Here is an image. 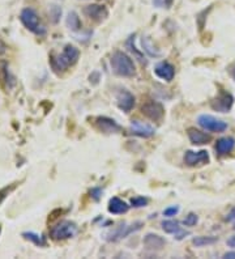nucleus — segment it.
Wrapping results in <instances>:
<instances>
[{"mask_svg":"<svg viewBox=\"0 0 235 259\" xmlns=\"http://www.w3.org/2000/svg\"><path fill=\"white\" fill-rule=\"evenodd\" d=\"M150 44L152 42L149 38H145V40H142V46H144V50L146 51L149 55H152V57H158V55H160V51H157L156 49L153 50V47L150 46Z\"/></svg>","mask_w":235,"mask_h":259,"instance_id":"b1692460","label":"nucleus"},{"mask_svg":"<svg viewBox=\"0 0 235 259\" xmlns=\"http://www.w3.org/2000/svg\"><path fill=\"white\" fill-rule=\"evenodd\" d=\"M152 2L157 8H170L174 3V0H152Z\"/></svg>","mask_w":235,"mask_h":259,"instance_id":"cd10ccee","label":"nucleus"},{"mask_svg":"<svg viewBox=\"0 0 235 259\" xmlns=\"http://www.w3.org/2000/svg\"><path fill=\"white\" fill-rule=\"evenodd\" d=\"M154 74L164 81H172L175 76V68L168 62H160L156 64Z\"/></svg>","mask_w":235,"mask_h":259,"instance_id":"4468645a","label":"nucleus"},{"mask_svg":"<svg viewBox=\"0 0 235 259\" xmlns=\"http://www.w3.org/2000/svg\"><path fill=\"white\" fill-rule=\"evenodd\" d=\"M116 104L120 110L130 113L134 106V96L127 89H122L116 93Z\"/></svg>","mask_w":235,"mask_h":259,"instance_id":"f8f14e48","label":"nucleus"},{"mask_svg":"<svg viewBox=\"0 0 235 259\" xmlns=\"http://www.w3.org/2000/svg\"><path fill=\"white\" fill-rule=\"evenodd\" d=\"M228 247H232V249H235V235H232L230 238L228 239Z\"/></svg>","mask_w":235,"mask_h":259,"instance_id":"473e14b6","label":"nucleus"},{"mask_svg":"<svg viewBox=\"0 0 235 259\" xmlns=\"http://www.w3.org/2000/svg\"><path fill=\"white\" fill-rule=\"evenodd\" d=\"M0 232H2V228H0Z\"/></svg>","mask_w":235,"mask_h":259,"instance_id":"4c0bfd02","label":"nucleus"},{"mask_svg":"<svg viewBox=\"0 0 235 259\" xmlns=\"http://www.w3.org/2000/svg\"><path fill=\"white\" fill-rule=\"evenodd\" d=\"M141 113L152 121H160L164 115V106L157 101H148L141 106Z\"/></svg>","mask_w":235,"mask_h":259,"instance_id":"1a4fd4ad","label":"nucleus"},{"mask_svg":"<svg viewBox=\"0 0 235 259\" xmlns=\"http://www.w3.org/2000/svg\"><path fill=\"white\" fill-rule=\"evenodd\" d=\"M178 212H179L178 205H172V207H168V208L164 209V215L168 216V217H172V216L176 215Z\"/></svg>","mask_w":235,"mask_h":259,"instance_id":"c85d7f7f","label":"nucleus"},{"mask_svg":"<svg viewBox=\"0 0 235 259\" xmlns=\"http://www.w3.org/2000/svg\"><path fill=\"white\" fill-rule=\"evenodd\" d=\"M22 237L25 239H28V241H32V242L34 243V245L37 246H44V239L42 235L37 234V233L34 232H24L22 233Z\"/></svg>","mask_w":235,"mask_h":259,"instance_id":"4be33fe9","label":"nucleus"},{"mask_svg":"<svg viewBox=\"0 0 235 259\" xmlns=\"http://www.w3.org/2000/svg\"><path fill=\"white\" fill-rule=\"evenodd\" d=\"M162 229L164 230V233H168V234H175L180 230V226H179V222L175 221V220H166V221L162 222Z\"/></svg>","mask_w":235,"mask_h":259,"instance_id":"412c9836","label":"nucleus"},{"mask_svg":"<svg viewBox=\"0 0 235 259\" xmlns=\"http://www.w3.org/2000/svg\"><path fill=\"white\" fill-rule=\"evenodd\" d=\"M85 16L90 20L96 21V23H102L108 19V11L104 6H101V4H89L86 7H84L82 10Z\"/></svg>","mask_w":235,"mask_h":259,"instance_id":"6e6552de","label":"nucleus"},{"mask_svg":"<svg viewBox=\"0 0 235 259\" xmlns=\"http://www.w3.org/2000/svg\"><path fill=\"white\" fill-rule=\"evenodd\" d=\"M198 123L200 127L210 132H224L225 130H228V123L226 122L209 114L198 115Z\"/></svg>","mask_w":235,"mask_h":259,"instance_id":"423d86ee","label":"nucleus"},{"mask_svg":"<svg viewBox=\"0 0 235 259\" xmlns=\"http://www.w3.org/2000/svg\"><path fill=\"white\" fill-rule=\"evenodd\" d=\"M218 241L217 237H212V235H198L192 239V243L196 246V247H202V246L206 245H213Z\"/></svg>","mask_w":235,"mask_h":259,"instance_id":"aec40b11","label":"nucleus"},{"mask_svg":"<svg viewBox=\"0 0 235 259\" xmlns=\"http://www.w3.org/2000/svg\"><path fill=\"white\" fill-rule=\"evenodd\" d=\"M235 220V207L228 212V215L226 216V221L228 222H232Z\"/></svg>","mask_w":235,"mask_h":259,"instance_id":"2f4dec72","label":"nucleus"},{"mask_svg":"<svg viewBox=\"0 0 235 259\" xmlns=\"http://www.w3.org/2000/svg\"><path fill=\"white\" fill-rule=\"evenodd\" d=\"M232 104H234V97L228 92L222 91L217 97L212 101V108L220 113H228L232 110Z\"/></svg>","mask_w":235,"mask_h":259,"instance_id":"0eeeda50","label":"nucleus"},{"mask_svg":"<svg viewBox=\"0 0 235 259\" xmlns=\"http://www.w3.org/2000/svg\"><path fill=\"white\" fill-rule=\"evenodd\" d=\"M198 221V217L196 213H194V212H191V213H188L187 216H186V219L183 220V224H184L186 226H194L196 225Z\"/></svg>","mask_w":235,"mask_h":259,"instance_id":"393cba45","label":"nucleus"},{"mask_svg":"<svg viewBox=\"0 0 235 259\" xmlns=\"http://www.w3.org/2000/svg\"><path fill=\"white\" fill-rule=\"evenodd\" d=\"M90 195H92V198L94 199V200H100V198H101V195H102V190H101V188H98V187L92 188Z\"/></svg>","mask_w":235,"mask_h":259,"instance_id":"c756f323","label":"nucleus"},{"mask_svg":"<svg viewBox=\"0 0 235 259\" xmlns=\"http://www.w3.org/2000/svg\"><path fill=\"white\" fill-rule=\"evenodd\" d=\"M20 20L24 24V27L32 33L37 34V36H44V33H46V29L42 27L40 17L33 8H24L21 11Z\"/></svg>","mask_w":235,"mask_h":259,"instance_id":"20e7f679","label":"nucleus"},{"mask_svg":"<svg viewBox=\"0 0 235 259\" xmlns=\"http://www.w3.org/2000/svg\"><path fill=\"white\" fill-rule=\"evenodd\" d=\"M4 53H6V45H4L3 42L0 41V55L4 54Z\"/></svg>","mask_w":235,"mask_h":259,"instance_id":"f704fd0d","label":"nucleus"},{"mask_svg":"<svg viewBox=\"0 0 235 259\" xmlns=\"http://www.w3.org/2000/svg\"><path fill=\"white\" fill-rule=\"evenodd\" d=\"M130 132L132 135L140 136V138H150L156 134V130L153 126L148 123H142L140 121H132L130 125Z\"/></svg>","mask_w":235,"mask_h":259,"instance_id":"9b49d317","label":"nucleus"},{"mask_svg":"<svg viewBox=\"0 0 235 259\" xmlns=\"http://www.w3.org/2000/svg\"><path fill=\"white\" fill-rule=\"evenodd\" d=\"M190 234V232H186V230H183V229H180L178 233H175L174 234V238L178 239V241H180V239H183L186 237V235Z\"/></svg>","mask_w":235,"mask_h":259,"instance_id":"7c9ffc66","label":"nucleus"},{"mask_svg":"<svg viewBox=\"0 0 235 259\" xmlns=\"http://www.w3.org/2000/svg\"><path fill=\"white\" fill-rule=\"evenodd\" d=\"M110 64L112 72L122 78H131L136 72L134 61L123 51H115L110 59Z\"/></svg>","mask_w":235,"mask_h":259,"instance_id":"f257e3e1","label":"nucleus"},{"mask_svg":"<svg viewBox=\"0 0 235 259\" xmlns=\"http://www.w3.org/2000/svg\"><path fill=\"white\" fill-rule=\"evenodd\" d=\"M78 57H80V51H78V47H74V45H67L60 54L51 59V66L56 72L66 71L70 66L76 64V62L78 61Z\"/></svg>","mask_w":235,"mask_h":259,"instance_id":"f03ea898","label":"nucleus"},{"mask_svg":"<svg viewBox=\"0 0 235 259\" xmlns=\"http://www.w3.org/2000/svg\"><path fill=\"white\" fill-rule=\"evenodd\" d=\"M14 187H16V185L14 183V185H10V186H7V187H4V188H2V190H0V205H2V203L6 200V198L10 195V192L14 191Z\"/></svg>","mask_w":235,"mask_h":259,"instance_id":"bb28decb","label":"nucleus"},{"mask_svg":"<svg viewBox=\"0 0 235 259\" xmlns=\"http://www.w3.org/2000/svg\"><path fill=\"white\" fill-rule=\"evenodd\" d=\"M145 247L149 250H161L162 247L164 246L166 241L164 238H162L161 235L158 234H153V233H148L145 235L144 239H142Z\"/></svg>","mask_w":235,"mask_h":259,"instance_id":"f3484780","label":"nucleus"},{"mask_svg":"<svg viewBox=\"0 0 235 259\" xmlns=\"http://www.w3.org/2000/svg\"><path fill=\"white\" fill-rule=\"evenodd\" d=\"M128 209H130L128 203H126L124 200H122L118 196L111 198L110 202H108V212L112 215H123V213L128 212Z\"/></svg>","mask_w":235,"mask_h":259,"instance_id":"a211bd4d","label":"nucleus"},{"mask_svg":"<svg viewBox=\"0 0 235 259\" xmlns=\"http://www.w3.org/2000/svg\"><path fill=\"white\" fill-rule=\"evenodd\" d=\"M235 148V139L232 136H225L217 140L216 143V152L218 156L228 155Z\"/></svg>","mask_w":235,"mask_h":259,"instance_id":"2eb2a0df","label":"nucleus"},{"mask_svg":"<svg viewBox=\"0 0 235 259\" xmlns=\"http://www.w3.org/2000/svg\"><path fill=\"white\" fill-rule=\"evenodd\" d=\"M232 78H234V80H235V66H234V68H232Z\"/></svg>","mask_w":235,"mask_h":259,"instance_id":"c9c22d12","label":"nucleus"},{"mask_svg":"<svg viewBox=\"0 0 235 259\" xmlns=\"http://www.w3.org/2000/svg\"><path fill=\"white\" fill-rule=\"evenodd\" d=\"M76 232H78V225L74 221L63 220L51 228L50 237L55 241H63V239L72 238L76 234Z\"/></svg>","mask_w":235,"mask_h":259,"instance_id":"39448f33","label":"nucleus"},{"mask_svg":"<svg viewBox=\"0 0 235 259\" xmlns=\"http://www.w3.org/2000/svg\"><path fill=\"white\" fill-rule=\"evenodd\" d=\"M142 225H144V224L141 221H134L132 222V224H126V222H123V224H120V225L116 226V228L112 229V230H110V232L104 233V237L108 242H118V241L126 238V237H128V235L132 234V233L138 232V230L142 228Z\"/></svg>","mask_w":235,"mask_h":259,"instance_id":"7ed1b4c3","label":"nucleus"},{"mask_svg":"<svg viewBox=\"0 0 235 259\" xmlns=\"http://www.w3.org/2000/svg\"><path fill=\"white\" fill-rule=\"evenodd\" d=\"M224 258L226 259H235V251H230V252H226L225 255H224Z\"/></svg>","mask_w":235,"mask_h":259,"instance_id":"72a5a7b5","label":"nucleus"},{"mask_svg":"<svg viewBox=\"0 0 235 259\" xmlns=\"http://www.w3.org/2000/svg\"><path fill=\"white\" fill-rule=\"evenodd\" d=\"M184 164L187 166H198V165H205L209 162V153L204 149L202 151H187L184 153Z\"/></svg>","mask_w":235,"mask_h":259,"instance_id":"9d476101","label":"nucleus"},{"mask_svg":"<svg viewBox=\"0 0 235 259\" xmlns=\"http://www.w3.org/2000/svg\"><path fill=\"white\" fill-rule=\"evenodd\" d=\"M148 199L144 198V196H136V198L131 199L132 207H136V208H140V207H145L148 204Z\"/></svg>","mask_w":235,"mask_h":259,"instance_id":"a878e982","label":"nucleus"},{"mask_svg":"<svg viewBox=\"0 0 235 259\" xmlns=\"http://www.w3.org/2000/svg\"><path fill=\"white\" fill-rule=\"evenodd\" d=\"M66 23H67V27L70 28L72 32H78L81 29L80 17H78V15L76 14V12H74V11L67 15V20H66Z\"/></svg>","mask_w":235,"mask_h":259,"instance_id":"6ab92c4d","label":"nucleus"},{"mask_svg":"<svg viewBox=\"0 0 235 259\" xmlns=\"http://www.w3.org/2000/svg\"><path fill=\"white\" fill-rule=\"evenodd\" d=\"M96 126L100 131L104 132V134H116L122 130V127L118 125L114 119L108 117H98L96 118Z\"/></svg>","mask_w":235,"mask_h":259,"instance_id":"ddd939ff","label":"nucleus"},{"mask_svg":"<svg viewBox=\"0 0 235 259\" xmlns=\"http://www.w3.org/2000/svg\"><path fill=\"white\" fill-rule=\"evenodd\" d=\"M232 224H234V229H235V220H234V221H232Z\"/></svg>","mask_w":235,"mask_h":259,"instance_id":"e433bc0d","label":"nucleus"},{"mask_svg":"<svg viewBox=\"0 0 235 259\" xmlns=\"http://www.w3.org/2000/svg\"><path fill=\"white\" fill-rule=\"evenodd\" d=\"M188 139L194 145H204L208 144L212 140V136L206 132H202L196 128H188Z\"/></svg>","mask_w":235,"mask_h":259,"instance_id":"dca6fc26","label":"nucleus"},{"mask_svg":"<svg viewBox=\"0 0 235 259\" xmlns=\"http://www.w3.org/2000/svg\"><path fill=\"white\" fill-rule=\"evenodd\" d=\"M48 16H50V20L52 24H58L62 17V8L56 4H52L48 8Z\"/></svg>","mask_w":235,"mask_h":259,"instance_id":"5701e85b","label":"nucleus"}]
</instances>
